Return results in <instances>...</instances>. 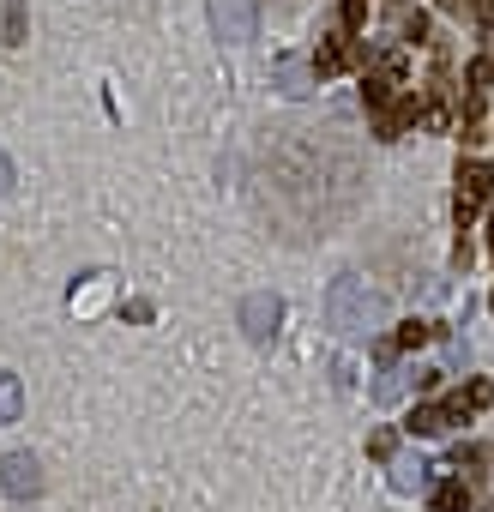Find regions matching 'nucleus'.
I'll use <instances>...</instances> for the list:
<instances>
[{
  "instance_id": "39448f33",
  "label": "nucleus",
  "mask_w": 494,
  "mask_h": 512,
  "mask_svg": "<svg viewBox=\"0 0 494 512\" xmlns=\"http://www.w3.org/2000/svg\"><path fill=\"white\" fill-rule=\"evenodd\" d=\"M19 410H25V386H19V374H0V428L19 422Z\"/></svg>"
},
{
  "instance_id": "f03ea898",
  "label": "nucleus",
  "mask_w": 494,
  "mask_h": 512,
  "mask_svg": "<svg viewBox=\"0 0 494 512\" xmlns=\"http://www.w3.org/2000/svg\"><path fill=\"white\" fill-rule=\"evenodd\" d=\"M0 488H7L13 500H37L43 494V464L31 452H7L0 458Z\"/></svg>"
},
{
  "instance_id": "9d476101",
  "label": "nucleus",
  "mask_w": 494,
  "mask_h": 512,
  "mask_svg": "<svg viewBox=\"0 0 494 512\" xmlns=\"http://www.w3.org/2000/svg\"><path fill=\"white\" fill-rule=\"evenodd\" d=\"M434 512H464V482H446V488L434 494Z\"/></svg>"
},
{
  "instance_id": "423d86ee",
  "label": "nucleus",
  "mask_w": 494,
  "mask_h": 512,
  "mask_svg": "<svg viewBox=\"0 0 494 512\" xmlns=\"http://www.w3.org/2000/svg\"><path fill=\"white\" fill-rule=\"evenodd\" d=\"M25 37V0H0V43Z\"/></svg>"
},
{
  "instance_id": "6e6552de",
  "label": "nucleus",
  "mask_w": 494,
  "mask_h": 512,
  "mask_svg": "<svg viewBox=\"0 0 494 512\" xmlns=\"http://www.w3.org/2000/svg\"><path fill=\"white\" fill-rule=\"evenodd\" d=\"M440 428H452V410H416L410 416V434H440Z\"/></svg>"
},
{
  "instance_id": "20e7f679",
  "label": "nucleus",
  "mask_w": 494,
  "mask_h": 512,
  "mask_svg": "<svg viewBox=\"0 0 494 512\" xmlns=\"http://www.w3.org/2000/svg\"><path fill=\"white\" fill-rule=\"evenodd\" d=\"M211 31L223 43H247L254 37V7L247 0H211Z\"/></svg>"
},
{
  "instance_id": "f257e3e1",
  "label": "nucleus",
  "mask_w": 494,
  "mask_h": 512,
  "mask_svg": "<svg viewBox=\"0 0 494 512\" xmlns=\"http://www.w3.org/2000/svg\"><path fill=\"white\" fill-rule=\"evenodd\" d=\"M326 320H332L338 338H362V332L380 326V296H374L362 278H338V284L326 290Z\"/></svg>"
},
{
  "instance_id": "7ed1b4c3",
  "label": "nucleus",
  "mask_w": 494,
  "mask_h": 512,
  "mask_svg": "<svg viewBox=\"0 0 494 512\" xmlns=\"http://www.w3.org/2000/svg\"><path fill=\"white\" fill-rule=\"evenodd\" d=\"M278 320H284V302H278L272 290H260V296H247V302H241V332L254 338V344H266V338L278 332Z\"/></svg>"
},
{
  "instance_id": "9b49d317",
  "label": "nucleus",
  "mask_w": 494,
  "mask_h": 512,
  "mask_svg": "<svg viewBox=\"0 0 494 512\" xmlns=\"http://www.w3.org/2000/svg\"><path fill=\"white\" fill-rule=\"evenodd\" d=\"M13 181H19V175H13V157H7V151H0V199H7V193H13Z\"/></svg>"
},
{
  "instance_id": "0eeeda50",
  "label": "nucleus",
  "mask_w": 494,
  "mask_h": 512,
  "mask_svg": "<svg viewBox=\"0 0 494 512\" xmlns=\"http://www.w3.org/2000/svg\"><path fill=\"white\" fill-rule=\"evenodd\" d=\"M488 187H494V175H488V169H464V187H458V205H464V211H476V199H482Z\"/></svg>"
},
{
  "instance_id": "1a4fd4ad",
  "label": "nucleus",
  "mask_w": 494,
  "mask_h": 512,
  "mask_svg": "<svg viewBox=\"0 0 494 512\" xmlns=\"http://www.w3.org/2000/svg\"><path fill=\"white\" fill-rule=\"evenodd\" d=\"M278 79H284V91H290V97H302V91H308V79H302V61H278Z\"/></svg>"
}]
</instances>
